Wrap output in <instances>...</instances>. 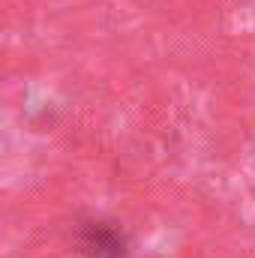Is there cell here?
<instances>
[{
    "label": "cell",
    "mask_w": 255,
    "mask_h": 258,
    "mask_svg": "<svg viewBox=\"0 0 255 258\" xmlns=\"http://www.w3.org/2000/svg\"><path fill=\"white\" fill-rule=\"evenodd\" d=\"M81 249L93 258H123V252H126V249H123V237H120L114 228L102 225V222H93V225L84 228V234H81Z\"/></svg>",
    "instance_id": "6da1fadb"
}]
</instances>
